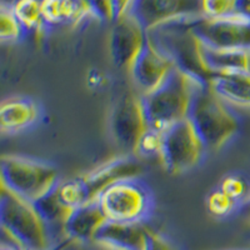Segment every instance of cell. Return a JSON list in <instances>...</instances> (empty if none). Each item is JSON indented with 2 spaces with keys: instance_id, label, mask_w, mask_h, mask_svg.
Here are the masks:
<instances>
[{
  "instance_id": "4fadbf2b",
  "label": "cell",
  "mask_w": 250,
  "mask_h": 250,
  "mask_svg": "<svg viewBox=\"0 0 250 250\" xmlns=\"http://www.w3.org/2000/svg\"><path fill=\"white\" fill-rule=\"evenodd\" d=\"M129 13L146 31L175 18L202 14L200 0H134Z\"/></svg>"
},
{
  "instance_id": "6da1fadb",
  "label": "cell",
  "mask_w": 250,
  "mask_h": 250,
  "mask_svg": "<svg viewBox=\"0 0 250 250\" xmlns=\"http://www.w3.org/2000/svg\"><path fill=\"white\" fill-rule=\"evenodd\" d=\"M203 84L174 69L155 90L140 97L149 128L164 131L171 125L188 119L194 91Z\"/></svg>"
},
{
  "instance_id": "9a60e30c",
  "label": "cell",
  "mask_w": 250,
  "mask_h": 250,
  "mask_svg": "<svg viewBox=\"0 0 250 250\" xmlns=\"http://www.w3.org/2000/svg\"><path fill=\"white\" fill-rule=\"evenodd\" d=\"M148 228L144 222L106 220L93 243L115 250H142Z\"/></svg>"
},
{
  "instance_id": "603a6c76",
  "label": "cell",
  "mask_w": 250,
  "mask_h": 250,
  "mask_svg": "<svg viewBox=\"0 0 250 250\" xmlns=\"http://www.w3.org/2000/svg\"><path fill=\"white\" fill-rule=\"evenodd\" d=\"M163 143V131L153 128H146L138 140L134 153L140 156H153L160 154Z\"/></svg>"
},
{
  "instance_id": "7402d4cb",
  "label": "cell",
  "mask_w": 250,
  "mask_h": 250,
  "mask_svg": "<svg viewBox=\"0 0 250 250\" xmlns=\"http://www.w3.org/2000/svg\"><path fill=\"white\" fill-rule=\"evenodd\" d=\"M23 25L15 17L12 6L1 5L0 8V39L3 42H15L24 33Z\"/></svg>"
},
{
  "instance_id": "5bb4252c",
  "label": "cell",
  "mask_w": 250,
  "mask_h": 250,
  "mask_svg": "<svg viewBox=\"0 0 250 250\" xmlns=\"http://www.w3.org/2000/svg\"><path fill=\"white\" fill-rule=\"evenodd\" d=\"M106 220L99 203L93 202L71 210L62 223V230L68 242L91 244Z\"/></svg>"
},
{
  "instance_id": "9c48e42d",
  "label": "cell",
  "mask_w": 250,
  "mask_h": 250,
  "mask_svg": "<svg viewBox=\"0 0 250 250\" xmlns=\"http://www.w3.org/2000/svg\"><path fill=\"white\" fill-rule=\"evenodd\" d=\"M193 33L200 43L210 48L250 50V19L240 15L210 19L199 14L194 20Z\"/></svg>"
},
{
  "instance_id": "ac0fdd59",
  "label": "cell",
  "mask_w": 250,
  "mask_h": 250,
  "mask_svg": "<svg viewBox=\"0 0 250 250\" xmlns=\"http://www.w3.org/2000/svg\"><path fill=\"white\" fill-rule=\"evenodd\" d=\"M38 115V106L31 99L9 98L0 106V129L5 133L21 130L33 124Z\"/></svg>"
},
{
  "instance_id": "e0dca14e",
  "label": "cell",
  "mask_w": 250,
  "mask_h": 250,
  "mask_svg": "<svg viewBox=\"0 0 250 250\" xmlns=\"http://www.w3.org/2000/svg\"><path fill=\"white\" fill-rule=\"evenodd\" d=\"M209 85L228 105L250 109V71L214 75Z\"/></svg>"
},
{
  "instance_id": "8992f818",
  "label": "cell",
  "mask_w": 250,
  "mask_h": 250,
  "mask_svg": "<svg viewBox=\"0 0 250 250\" xmlns=\"http://www.w3.org/2000/svg\"><path fill=\"white\" fill-rule=\"evenodd\" d=\"M1 187L34 203L58 184V170L51 164L28 156L8 154L0 163Z\"/></svg>"
},
{
  "instance_id": "3957f363",
  "label": "cell",
  "mask_w": 250,
  "mask_h": 250,
  "mask_svg": "<svg viewBox=\"0 0 250 250\" xmlns=\"http://www.w3.org/2000/svg\"><path fill=\"white\" fill-rule=\"evenodd\" d=\"M143 168L130 156H119L90 170L58 185L60 199L69 210L97 202L105 189L119 180L137 178Z\"/></svg>"
},
{
  "instance_id": "ffe728a7",
  "label": "cell",
  "mask_w": 250,
  "mask_h": 250,
  "mask_svg": "<svg viewBox=\"0 0 250 250\" xmlns=\"http://www.w3.org/2000/svg\"><path fill=\"white\" fill-rule=\"evenodd\" d=\"M59 184V183H58ZM58 184L49 193L33 203L34 208L48 225L62 224L69 215L70 210L64 205L59 196Z\"/></svg>"
},
{
  "instance_id": "5b68a950",
  "label": "cell",
  "mask_w": 250,
  "mask_h": 250,
  "mask_svg": "<svg viewBox=\"0 0 250 250\" xmlns=\"http://www.w3.org/2000/svg\"><path fill=\"white\" fill-rule=\"evenodd\" d=\"M188 119L208 149H219L238 133L239 120L209 84L195 89Z\"/></svg>"
},
{
  "instance_id": "f546056e",
  "label": "cell",
  "mask_w": 250,
  "mask_h": 250,
  "mask_svg": "<svg viewBox=\"0 0 250 250\" xmlns=\"http://www.w3.org/2000/svg\"><path fill=\"white\" fill-rule=\"evenodd\" d=\"M234 14L250 19V0H235Z\"/></svg>"
},
{
  "instance_id": "f1b7e54d",
  "label": "cell",
  "mask_w": 250,
  "mask_h": 250,
  "mask_svg": "<svg viewBox=\"0 0 250 250\" xmlns=\"http://www.w3.org/2000/svg\"><path fill=\"white\" fill-rule=\"evenodd\" d=\"M134 0H111V6H113V15L114 21L123 15L128 14L130 12L131 4Z\"/></svg>"
},
{
  "instance_id": "836d02e7",
  "label": "cell",
  "mask_w": 250,
  "mask_h": 250,
  "mask_svg": "<svg viewBox=\"0 0 250 250\" xmlns=\"http://www.w3.org/2000/svg\"><path fill=\"white\" fill-rule=\"evenodd\" d=\"M19 0H1V5L6 6H13L15 3H18Z\"/></svg>"
},
{
  "instance_id": "d6986e66",
  "label": "cell",
  "mask_w": 250,
  "mask_h": 250,
  "mask_svg": "<svg viewBox=\"0 0 250 250\" xmlns=\"http://www.w3.org/2000/svg\"><path fill=\"white\" fill-rule=\"evenodd\" d=\"M42 14L45 24L77 25L85 18H94L85 0H42Z\"/></svg>"
},
{
  "instance_id": "d4e9b609",
  "label": "cell",
  "mask_w": 250,
  "mask_h": 250,
  "mask_svg": "<svg viewBox=\"0 0 250 250\" xmlns=\"http://www.w3.org/2000/svg\"><path fill=\"white\" fill-rule=\"evenodd\" d=\"M207 208L208 211L211 215L223 218V216H227L230 213H233L238 208V203L234 202L231 198H229L227 194L223 193L220 189H216V190L211 191L208 195Z\"/></svg>"
},
{
  "instance_id": "7a4b0ae2",
  "label": "cell",
  "mask_w": 250,
  "mask_h": 250,
  "mask_svg": "<svg viewBox=\"0 0 250 250\" xmlns=\"http://www.w3.org/2000/svg\"><path fill=\"white\" fill-rule=\"evenodd\" d=\"M198 15L175 18L149 30L148 37L178 70L198 82L209 84L210 75L203 65L200 42L193 33L194 20Z\"/></svg>"
},
{
  "instance_id": "83f0119b",
  "label": "cell",
  "mask_w": 250,
  "mask_h": 250,
  "mask_svg": "<svg viewBox=\"0 0 250 250\" xmlns=\"http://www.w3.org/2000/svg\"><path fill=\"white\" fill-rule=\"evenodd\" d=\"M142 250H175L173 245L169 243L168 239H165L162 234L156 233L153 229L148 228L144 238V244Z\"/></svg>"
},
{
  "instance_id": "2e32d148",
  "label": "cell",
  "mask_w": 250,
  "mask_h": 250,
  "mask_svg": "<svg viewBox=\"0 0 250 250\" xmlns=\"http://www.w3.org/2000/svg\"><path fill=\"white\" fill-rule=\"evenodd\" d=\"M200 55L210 79L214 75L250 71L249 49H216L200 43Z\"/></svg>"
},
{
  "instance_id": "4dcf8cb0",
  "label": "cell",
  "mask_w": 250,
  "mask_h": 250,
  "mask_svg": "<svg viewBox=\"0 0 250 250\" xmlns=\"http://www.w3.org/2000/svg\"><path fill=\"white\" fill-rule=\"evenodd\" d=\"M236 209H238L240 215H243L244 218H247L248 220H250V194L243 200V202L239 203Z\"/></svg>"
},
{
  "instance_id": "ba28073f",
  "label": "cell",
  "mask_w": 250,
  "mask_h": 250,
  "mask_svg": "<svg viewBox=\"0 0 250 250\" xmlns=\"http://www.w3.org/2000/svg\"><path fill=\"white\" fill-rule=\"evenodd\" d=\"M204 149L190 120L184 119L163 131L159 159L169 174H180L199 163Z\"/></svg>"
},
{
  "instance_id": "e575fe53",
  "label": "cell",
  "mask_w": 250,
  "mask_h": 250,
  "mask_svg": "<svg viewBox=\"0 0 250 250\" xmlns=\"http://www.w3.org/2000/svg\"><path fill=\"white\" fill-rule=\"evenodd\" d=\"M242 250H244V249H242Z\"/></svg>"
},
{
  "instance_id": "484cf974",
  "label": "cell",
  "mask_w": 250,
  "mask_h": 250,
  "mask_svg": "<svg viewBox=\"0 0 250 250\" xmlns=\"http://www.w3.org/2000/svg\"><path fill=\"white\" fill-rule=\"evenodd\" d=\"M234 9L235 0H200V12L210 19L233 15Z\"/></svg>"
},
{
  "instance_id": "d590c367",
  "label": "cell",
  "mask_w": 250,
  "mask_h": 250,
  "mask_svg": "<svg viewBox=\"0 0 250 250\" xmlns=\"http://www.w3.org/2000/svg\"><path fill=\"white\" fill-rule=\"evenodd\" d=\"M50 250H51V249H50Z\"/></svg>"
},
{
  "instance_id": "8fae6325",
  "label": "cell",
  "mask_w": 250,
  "mask_h": 250,
  "mask_svg": "<svg viewBox=\"0 0 250 250\" xmlns=\"http://www.w3.org/2000/svg\"><path fill=\"white\" fill-rule=\"evenodd\" d=\"M175 69L173 62L150 39L134 58L128 70L140 97L155 90Z\"/></svg>"
},
{
  "instance_id": "1f68e13d",
  "label": "cell",
  "mask_w": 250,
  "mask_h": 250,
  "mask_svg": "<svg viewBox=\"0 0 250 250\" xmlns=\"http://www.w3.org/2000/svg\"><path fill=\"white\" fill-rule=\"evenodd\" d=\"M0 250H23L20 249L18 245L13 244L12 242H8V243H1V247H0Z\"/></svg>"
},
{
  "instance_id": "7c38bea8",
  "label": "cell",
  "mask_w": 250,
  "mask_h": 250,
  "mask_svg": "<svg viewBox=\"0 0 250 250\" xmlns=\"http://www.w3.org/2000/svg\"><path fill=\"white\" fill-rule=\"evenodd\" d=\"M148 39V31L133 14L123 15L113 21L109 37V54L118 68H129Z\"/></svg>"
},
{
  "instance_id": "cb8c5ba5",
  "label": "cell",
  "mask_w": 250,
  "mask_h": 250,
  "mask_svg": "<svg viewBox=\"0 0 250 250\" xmlns=\"http://www.w3.org/2000/svg\"><path fill=\"white\" fill-rule=\"evenodd\" d=\"M219 189L239 204L249 195V184L239 174H229L222 180Z\"/></svg>"
},
{
  "instance_id": "52a82bcc",
  "label": "cell",
  "mask_w": 250,
  "mask_h": 250,
  "mask_svg": "<svg viewBox=\"0 0 250 250\" xmlns=\"http://www.w3.org/2000/svg\"><path fill=\"white\" fill-rule=\"evenodd\" d=\"M108 220L144 222L151 205L149 190L135 178L119 180L103 191L97 200Z\"/></svg>"
},
{
  "instance_id": "d6a6232c",
  "label": "cell",
  "mask_w": 250,
  "mask_h": 250,
  "mask_svg": "<svg viewBox=\"0 0 250 250\" xmlns=\"http://www.w3.org/2000/svg\"><path fill=\"white\" fill-rule=\"evenodd\" d=\"M91 249L90 250H115V249H111V248H108V247H104V245H100V244H97V243H91Z\"/></svg>"
},
{
  "instance_id": "4316f807",
  "label": "cell",
  "mask_w": 250,
  "mask_h": 250,
  "mask_svg": "<svg viewBox=\"0 0 250 250\" xmlns=\"http://www.w3.org/2000/svg\"><path fill=\"white\" fill-rule=\"evenodd\" d=\"M95 19L114 21L111 0H85Z\"/></svg>"
},
{
  "instance_id": "44dd1931",
  "label": "cell",
  "mask_w": 250,
  "mask_h": 250,
  "mask_svg": "<svg viewBox=\"0 0 250 250\" xmlns=\"http://www.w3.org/2000/svg\"><path fill=\"white\" fill-rule=\"evenodd\" d=\"M12 8L25 31H39L45 24L42 14V0H19Z\"/></svg>"
},
{
  "instance_id": "277c9868",
  "label": "cell",
  "mask_w": 250,
  "mask_h": 250,
  "mask_svg": "<svg viewBox=\"0 0 250 250\" xmlns=\"http://www.w3.org/2000/svg\"><path fill=\"white\" fill-rule=\"evenodd\" d=\"M0 224L9 242L23 250H50L49 225L33 203L1 187Z\"/></svg>"
},
{
  "instance_id": "30bf717a",
  "label": "cell",
  "mask_w": 250,
  "mask_h": 250,
  "mask_svg": "<svg viewBox=\"0 0 250 250\" xmlns=\"http://www.w3.org/2000/svg\"><path fill=\"white\" fill-rule=\"evenodd\" d=\"M110 133L119 146L134 151L138 140L148 124L143 111L140 97L125 93L115 103L110 113Z\"/></svg>"
}]
</instances>
